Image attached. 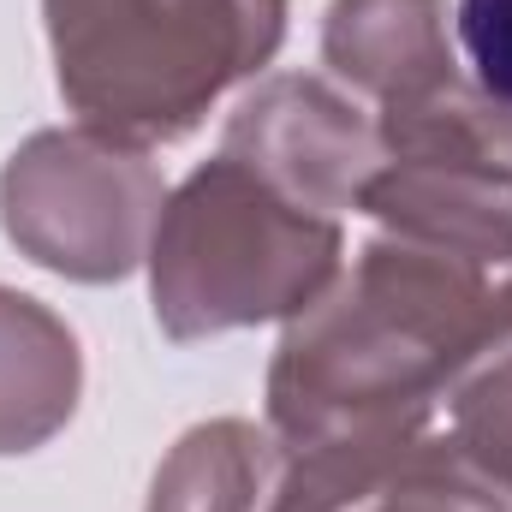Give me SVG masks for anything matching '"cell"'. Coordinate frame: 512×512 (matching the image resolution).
<instances>
[{"label":"cell","instance_id":"obj_4","mask_svg":"<svg viewBox=\"0 0 512 512\" xmlns=\"http://www.w3.org/2000/svg\"><path fill=\"white\" fill-rule=\"evenodd\" d=\"M382 167L358 209L387 239L429 245L483 268H512V108L453 78L441 90L387 102Z\"/></svg>","mask_w":512,"mask_h":512},{"label":"cell","instance_id":"obj_11","mask_svg":"<svg viewBox=\"0 0 512 512\" xmlns=\"http://www.w3.org/2000/svg\"><path fill=\"white\" fill-rule=\"evenodd\" d=\"M447 435L512 501V322L453 382V393H447Z\"/></svg>","mask_w":512,"mask_h":512},{"label":"cell","instance_id":"obj_5","mask_svg":"<svg viewBox=\"0 0 512 512\" xmlns=\"http://www.w3.org/2000/svg\"><path fill=\"white\" fill-rule=\"evenodd\" d=\"M155 161L108 131H36L0 167V227L36 268L84 286L126 280L161 221Z\"/></svg>","mask_w":512,"mask_h":512},{"label":"cell","instance_id":"obj_6","mask_svg":"<svg viewBox=\"0 0 512 512\" xmlns=\"http://www.w3.org/2000/svg\"><path fill=\"white\" fill-rule=\"evenodd\" d=\"M221 155L245 161L286 203L340 221L382 167V131L340 84L280 72L233 108Z\"/></svg>","mask_w":512,"mask_h":512},{"label":"cell","instance_id":"obj_9","mask_svg":"<svg viewBox=\"0 0 512 512\" xmlns=\"http://www.w3.org/2000/svg\"><path fill=\"white\" fill-rule=\"evenodd\" d=\"M84 393L78 334L30 292L0 286V459L54 441Z\"/></svg>","mask_w":512,"mask_h":512},{"label":"cell","instance_id":"obj_10","mask_svg":"<svg viewBox=\"0 0 512 512\" xmlns=\"http://www.w3.org/2000/svg\"><path fill=\"white\" fill-rule=\"evenodd\" d=\"M286 465L292 459L274 429L215 417L167 447L143 512H274Z\"/></svg>","mask_w":512,"mask_h":512},{"label":"cell","instance_id":"obj_3","mask_svg":"<svg viewBox=\"0 0 512 512\" xmlns=\"http://www.w3.org/2000/svg\"><path fill=\"white\" fill-rule=\"evenodd\" d=\"M346 256L328 215L286 203L245 161L215 155L167 191L149 239V304L167 340H209L256 322H292Z\"/></svg>","mask_w":512,"mask_h":512},{"label":"cell","instance_id":"obj_8","mask_svg":"<svg viewBox=\"0 0 512 512\" xmlns=\"http://www.w3.org/2000/svg\"><path fill=\"white\" fill-rule=\"evenodd\" d=\"M322 60L358 96L405 102L459 78L447 42V0H334L322 18Z\"/></svg>","mask_w":512,"mask_h":512},{"label":"cell","instance_id":"obj_12","mask_svg":"<svg viewBox=\"0 0 512 512\" xmlns=\"http://www.w3.org/2000/svg\"><path fill=\"white\" fill-rule=\"evenodd\" d=\"M459 42L471 54L477 90L512 108V0H459Z\"/></svg>","mask_w":512,"mask_h":512},{"label":"cell","instance_id":"obj_1","mask_svg":"<svg viewBox=\"0 0 512 512\" xmlns=\"http://www.w3.org/2000/svg\"><path fill=\"white\" fill-rule=\"evenodd\" d=\"M507 322L512 268L376 239L286 322L268 364V429L286 453L429 429Z\"/></svg>","mask_w":512,"mask_h":512},{"label":"cell","instance_id":"obj_2","mask_svg":"<svg viewBox=\"0 0 512 512\" xmlns=\"http://www.w3.org/2000/svg\"><path fill=\"white\" fill-rule=\"evenodd\" d=\"M42 24L78 126L149 149L274 60L286 0H42Z\"/></svg>","mask_w":512,"mask_h":512},{"label":"cell","instance_id":"obj_7","mask_svg":"<svg viewBox=\"0 0 512 512\" xmlns=\"http://www.w3.org/2000/svg\"><path fill=\"white\" fill-rule=\"evenodd\" d=\"M274 512H512L453 435L393 429L292 453Z\"/></svg>","mask_w":512,"mask_h":512}]
</instances>
